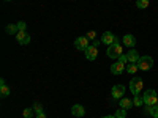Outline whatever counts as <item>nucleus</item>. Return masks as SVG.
Segmentation results:
<instances>
[{
  "instance_id": "obj_1",
  "label": "nucleus",
  "mask_w": 158,
  "mask_h": 118,
  "mask_svg": "<svg viewBox=\"0 0 158 118\" xmlns=\"http://www.w3.org/2000/svg\"><path fill=\"white\" fill-rule=\"evenodd\" d=\"M142 87L144 85H142V79L141 77H133L130 81V91L133 95H139V91L142 90Z\"/></svg>"
},
{
  "instance_id": "obj_8",
  "label": "nucleus",
  "mask_w": 158,
  "mask_h": 118,
  "mask_svg": "<svg viewBox=\"0 0 158 118\" xmlns=\"http://www.w3.org/2000/svg\"><path fill=\"white\" fill-rule=\"evenodd\" d=\"M123 69H127V68H125V63H123V61H120V60H117L115 63H112V65H111V73H112V74H115V76L122 74V73H123Z\"/></svg>"
},
{
  "instance_id": "obj_15",
  "label": "nucleus",
  "mask_w": 158,
  "mask_h": 118,
  "mask_svg": "<svg viewBox=\"0 0 158 118\" xmlns=\"http://www.w3.org/2000/svg\"><path fill=\"white\" fill-rule=\"evenodd\" d=\"M146 113L152 115L153 118H158V104H155V106H146Z\"/></svg>"
},
{
  "instance_id": "obj_13",
  "label": "nucleus",
  "mask_w": 158,
  "mask_h": 118,
  "mask_svg": "<svg viewBox=\"0 0 158 118\" xmlns=\"http://www.w3.org/2000/svg\"><path fill=\"white\" fill-rule=\"evenodd\" d=\"M123 44H125L127 47H131V49H133V47L136 46L135 36H133V35H125V36H123Z\"/></svg>"
},
{
  "instance_id": "obj_2",
  "label": "nucleus",
  "mask_w": 158,
  "mask_h": 118,
  "mask_svg": "<svg viewBox=\"0 0 158 118\" xmlns=\"http://www.w3.org/2000/svg\"><path fill=\"white\" fill-rule=\"evenodd\" d=\"M142 98H144V104H146V106H155L156 101H158V96L155 93V90H147Z\"/></svg>"
},
{
  "instance_id": "obj_20",
  "label": "nucleus",
  "mask_w": 158,
  "mask_h": 118,
  "mask_svg": "<svg viewBox=\"0 0 158 118\" xmlns=\"http://www.w3.org/2000/svg\"><path fill=\"white\" fill-rule=\"evenodd\" d=\"M133 104L136 107H139V106H142L144 104V98L142 96H139V95H135V99H133Z\"/></svg>"
},
{
  "instance_id": "obj_23",
  "label": "nucleus",
  "mask_w": 158,
  "mask_h": 118,
  "mask_svg": "<svg viewBox=\"0 0 158 118\" xmlns=\"http://www.w3.org/2000/svg\"><path fill=\"white\" fill-rule=\"evenodd\" d=\"M18 29H19V32H25V29H27V24L25 22H18Z\"/></svg>"
},
{
  "instance_id": "obj_16",
  "label": "nucleus",
  "mask_w": 158,
  "mask_h": 118,
  "mask_svg": "<svg viewBox=\"0 0 158 118\" xmlns=\"http://www.w3.org/2000/svg\"><path fill=\"white\" fill-rule=\"evenodd\" d=\"M6 33H10V35H18V32H19V29H18V24L15 25V24H10V25H6Z\"/></svg>"
},
{
  "instance_id": "obj_4",
  "label": "nucleus",
  "mask_w": 158,
  "mask_h": 118,
  "mask_svg": "<svg viewBox=\"0 0 158 118\" xmlns=\"http://www.w3.org/2000/svg\"><path fill=\"white\" fill-rule=\"evenodd\" d=\"M138 66H139V69H142V71L150 69V68L153 66V58H152V57H149V55L141 57V58H139V61H138Z\"/></svg>"
},
{
  "instance_id": "obj_10",
  "label": "nucleus",
  "mask_w": 158,
  "mask_h": 118,
  "mask_svg": "<svg viewBox=\"0 0 158 118\" xmlns=\"http://www.w3.org/2000/svg\"><path fill=\"white\" fill-rule=\"evenodd\" d=\"M71 113H73V116L81 118V116L85 115V110H84V107L81 106V104H74V106L71 107Z\"/></svg>"
},
{
  "instance_id": "obj_24",
  "label": "nucleus",
  "mask_w": 158,
  "mask_h": 118,
  "mask_svg": "<svg viewBox=\"0 0 158 118\" xmlns=\"http://www.w3.org/2000/svg\"><path fill=\"white\" fill-rule=\"evenodd\" d=\"M33 110H35V113H40V112H43V107H41V104L35 102V106H33Z\"/></svg>"
},
{
  "instance_id": "obj_27",
  "label": "nucleus",
  "mask_w": 158,
  "mask_h": 118,
  "mask_svg": "<svg viewBox=\"0 0 158 118\" xmlns=\"http://www.w3.org/2000/svg\"><path fill=\"white\" fill-rule=\"evenodd\" d=\"M36 118H48V116H46L43 112H40V113H36Z\"/></svg>"
},
{
  "instance_id": "obj_14",
  "label": "nucleus",
  "mask_w": 158,
  "mask_h": 118,
  "mask_svg": "<svg viewBox=\"0 0 158 118\" xmlns=\"http://www.w3.org/2000/svg\"><path fill=\"white\" fill-rule=\"evenodd\" d=\"M118 102H120V107H122V109H125V110H128V109H131V107L135 106L133 101L128 99V98H122V99H118Z\"/></svg>"
},
{
  "instance_id": "obj_26",
  "label": "nucleus",
  "mask_w": 158,
  "mask_h": 118,
  "mask_svg": "<svg viewBox=\"0 0 158 118\" xmlns=\"http://www.w3.org/2000/svg\"><path fill=\"white\" fill-rule=\"evenodd\" d=\"M118 60L123 61V63H127V61H128V60H127V55H120V57H118Z\"/></svg>"
},
{
  "instance_id": "obj_17",
  "label": "nucleus",
  "mask_w": 158,
  "mask_h": 118,
  "mask_svg": "<svg viewBox=\"0 0 158 118\" xmlns=\"http://www.w3.org/2000/svg\"><path fill=\"white\" fill-rule=\"evenodd\" d=\"M136 6H138L139 10L149 8V0H136Z\"/></svg>"
},
{
  "instance_id": "obj_11",
  "label": "nucleus",
  "mask_w": 158,
  "mask_h": 118,
  "mask_svg": "<svg viewBox=\"0 0 158 118\" xmlns=\"http://www.w3.org/2000/svg\"><path fill=\"white\" fill-rule=\"evenodd\" d=\"M16 41H18L19 44H29V43H30V36L25 33V32H18Z\"/></svg>"
},
{
  "instance_id": "obj_30",
  "label": "nucleus",
  "mask_w": 158,
  "mask_h": 118,
  "mask_svg": "<svg viewBox=\"0 0 158 118\" xmlns=\"http://www.w3.org/2000/svg\"><path fill=\"white\" fill-rule=\"evenodd\" d=\"M156 104H158V101H156Z\"/></svg>"
},
{
  "instance_id": "obj_29",
  "label": "nucleus",
  "mask_w": 158,
  "mask_h": 118,
  "mask_svg": "<svg viewBox=\"0 0 158 118\" xmlns=\"http://www.w3.org/2000/svg\"><path fill=\"white\" fill-rule=\"evenodd\" d=\"M5 2H10V0H5Z\"/></svg>"
},
{
  "instance_id": "obj_3",
  "label": "nucleus",
  "mask_w": 158,
  "mask_h": 118,
  "mask_svg": "<svg viewBox=\"0 0 158 118\" xmlns=\"http://www.w3.org/2000/svg\"><path fill=\"white\" fill-rule=\"evenodd\" d=\"M106 54H108V57H111V58H118V57L122 55V46L118 44V43L111 44V46L108 47V50H106Z\"/></svg>"
},
{
  "instance_id": "obj_22",
  "label": "nucleus",
  "mask_w": 158,
  "mask_h": 118,
  "mask_svg": "<svg viewBox=\"0 0 158 118\" xmlns=\"http://www.w3.org/2000/svg\"><path fill=\"white\" fill-rule=\"evenodd\" d=\"M33 112H35L33 109H25V110H24V116H25V118H32Z\"/></svg>"
},
{
  "instance_id": "obj_7",
  "label": "nucleus",
  "mask_w": 158,
  "mask_h": 118,
  "mask_svg": "<svg viewBox=\"0 0 158 118\" xmlns=\"http://www.w3.org/2000/svg\"><path fill=\"white\" fill-rule=\"evenodd\" d=\"M74 47L79 50H85L89 47V38L87 36H79L74 39Z\"/></svg>"
},
{
  "instance_id": "obj_18",
  "label": "nucleus",
  "mask_w": 158,
  "mask_h": 118,
  "mask_svg": "<svg viewBox=\"0 0 158 118\" xmlns=\"http://www.w3.org/2000/svg\"><path fill=\"white\" fill-rule=\"evenodd\" d=\"M138 69H139L138 63H130L128 66H127V71H128V73H131V74H135V73H136Z\"/></svg>"
},
{
  "instance_id": "obj_25",
  "label": "nucleus",
  "mask_w": 158,
  "mask_h": 118,
  "mask_svg": "<svg viewBox=\"0 0 158 118\" xmlns=\"http://www.w3.org/2000/svg\"><path fill=\"white\" fill-rule=\"evenodd\" d=\"M95 36H97V33H95L94 30H92V32H89V33H87V38H89V39H95Z\"/></svg>"
},
{
  "instance_id": "obj_12",
  "label": "nucleus",
  "mask_w": 158,
  "mask_h": 118,
  "mask_svg": "<svg viewBox=\"0 0 158 118\" xmlns=\"http://www.w3.org/2000/svg\"><path fill=\"white\" fill-rule=\"evenodd\" d=\"M139 54L135 50V49H130L128 50V54H127V60H128V63H138L139 61Z\"/></svg>"
},
{
  "instance_id": "obj_6",
  "label": "nucleus",
  "mask_w": 158,
  "mask_h": 118,
  "mask_svg": "<svg viewBox=\"0 0 158 118\" xmlns=\"http://www.w3.org/2000/svg\"><path fill=\"white\" fill-rule=\"evenodd\" d=\"M101 43L111 46V44H114V43H118V38H117L115 35H112L111 32H104L103 36H101Z\"/></svg>"
},
{
  "instance_id": "obj_28",
  "label": "nucleus",
  "mask_w": 158,
  "mask_h": 118,
  "mask_svg": "<svg viewBox=\"0 0 158 118\" xmlns=\"http://www.w3.org/2000/svg\"><path fill=\"white\" fill-rule=\"evenodd\" d=\"M101 118H115L114 115H108V116H101Z\"/></svg>"
},
{
  "instance_id": "obj_19",
  "label": "nucleus",
  "mask_w": 158,
  "mask_h": 118,
  "mask_svg": "<svg viewBox=\"0 0 158 118\" xmlns=\"http://www.w3.org/2000/svg\"><path fill=\"white\" fill-rule=\"evenodd\" d=\"M0 93H2V98H6L10 95V88H8L6 84L5 85H0Z\"/></svg>"
},
{
  "instance_id": "obj_5",
  "label": "nucleus",
  "mask_w": 158,
  "mask_h": 118,
  "mask_svg": "<svg viewBox=\"0 0 158 118\" xmlns=\"http://www.w3.org/2000/svg\"><path fill=\"white\" fill-rule=\"evenodd\" d=\"M111 95L114 99H122L125 98V87L123 85H114L111 90Z\"/></svg>"
},
{
  "instance_id": "obj_9",
  "label": "nucleus",
  "mask_w": 158,
  "mask_h": 118,
  "mask_svg": "<svg viewBox=\"0 0 158 118\" xmlns=\"http://www.w3.org/2000/svg\"><path fill=\"white\" fill-rule=\"evenodd\" d=\"M84 52H85V58L90 60V61L97 60V57H98V49H97L95 46H89Z\"/></svg>"
},
{
  "instance_id": "obj_21",
  "label": "nucleus",
  "mask_w": 158,
  "mask_h": 118,
  "mask_svg": "<svg viewBox=\"0 0 158 118\" xmlns=\"http://www.w3.org/2000/svg\"><path fill=\"white\" fill-rule=\"evenodd\" d=\"M114 116H115V118H125V116H127V110H125V109H122V110H117Z\"/></svg>"
}]
</instances>
